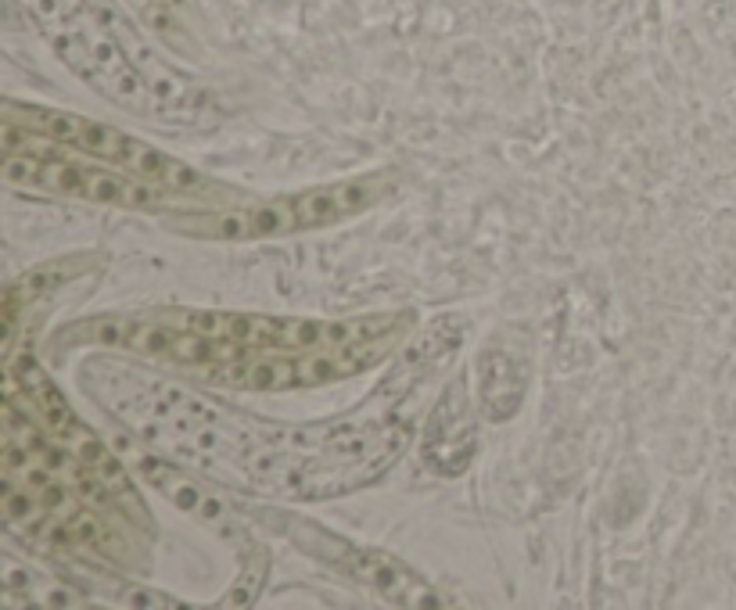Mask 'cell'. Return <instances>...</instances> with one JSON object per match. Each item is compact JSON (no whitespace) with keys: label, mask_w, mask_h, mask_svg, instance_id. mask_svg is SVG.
<instances>
[{"label":"cell","mask_w":736,"mask_h":610,"mask_svg":"<svg viewBox=\"0 0 736 610\" xmlns=\"http://www.w3.org/2000/svg\"><path fill=\"white\" fill-rule=\"evenodd\" d=\"M133 467L148 481L155 492L169 499L173 506H180L187 517L209 528L212 535H220L223 542H234L237 549V575L255 578V582H263L270 575V553L252 532V521H255V510H248L245 503H234V499L223 492V485L216 481L202 478V474L187 471L180 463H173L169 456L162 453H141V449H133Z\"/></svg>","instance_id":"9"},{"label":"cell","mask_w":736,"mask_h":610,"mask_svg":"<svg viewBox=\"0 0 736 610\" xmlns=\"http://www.w3.org/2000/svg\"><path fill=\"white\" fill-rule=\"evenodd\" d=\"M133 15L141 18L151 33H158L166 44H187V8L184 0H126Z\"/></svg>","instance_id":"13"},{"label":"cell","mask_w":736,"mask_h":610,"mask_svg":"<svg viewBox=\"0 0 736 610\" xmlns=\"http://www.w3.org/2000/svg\"><path fill=\"white\" fill-rule=\"evenodd\" d=\"M474 374H478V399H482V410L489 413V420L503 424L521 410L528 388V366L514 352L485 349L474 363Z\"/></svg>","instance_id":"12"},{"label":"cell","mask_w":736,"mask_h":610,"mask_svg":"<svg viewBox=\"0 0 736 610\" xmlns=\"http://www.w3.org/2000/svg\"><path fill=\"white\" fill-rule=\"evenodd\" d=\"M417 327L413 309L309 320L191 305H144L65 323L51 352L108 349L227 392H298L352 381L392 359Z\"/></svg>","instance_id":"2"},{"label":"cell","mask_w":736,"mask_h":610,"mask_svg":"<svg viewBox=\"0 0 736 610\" xmlns=\"http://www.w3.org/2000/svg\"><path fill=\"white\" fill-rule=\"evenodd\" d=\"M4 122H15V126L36 133V137L54 140V144L79 151V155H90L97 162H108V166L141 176L148 183H158L166 191L187 194V198L202 201L205 209H223V205L241 201L237 187L212 180V176L198 173V169L166 155V151L148 144V140L133 137L126 130H115V126H108L101 119H87V115L62 112V108L47 105H26V101H4Z\"/></svg>","instance_id":"7"},{"label":"cell","mask_w":736,"mask_h":610,"mask_svg":"<svg viewBox=\"0 0 736 610\" xmlns=\"http://www.w3.org/2000/svg\"><path fill=\"white\" fill-rule=\"evenodd\" d=\"M0 506L8 528L69 560H105L115 571L151 560V532L105 514L40 449L8 431L0 442Z\"/></svg>","instance_id":"4"},{"label":"cell","mask_w":736,"mask_h":610,"mask_svg":"<svg viewBox=\"0 0 736 610\" xmlns=\"http://www.w3.org/2000/svg\"><path fill=\"white\" fill-rule=\"evenodd\" d=\"M395 183H399L395 169H377V173L302 187V191L277 194V198L180 212V216H169L166 227L184 237H198V241H270V237L306 234V230L334 227L352 216H363L395 191Z\"/></svg>","instance_id":"6"},{"label":"cell","mask_w":736,"mask_h":610,"mask_svg":"<svg viewBox=\"0 0 736 610\" xmlns=\"http://www.w3.org/2000/svg\"><path fill=\"white\" fill-rule=\"evenodd\" d=\"M478 456V413L467 377H453L439 392L421 431V460L439 478H460Z\"/></svg>","instance_id":"10"},{"label":"cell","mask_w":736,"mask_h":610,"mask_svg":"<svg viewBox=\"0 0 736 610\" xmlns=\"http://www.w3.org/2000/svg\"><path fill=\"white\" fill-rule=\"evenodd\" d=\"M0 148H4V162H0V176L8 187L18 191L47 194V198H72V201H94V205H115V209H133V212H202V201L187 198L148 183L141 176L123 173V169L97 162L90 155L69 151L54 140L36 137V133L22 130L15 122H4L0 133Z\"/></svg>","instance_id":"5"},{"label":"cell","mask_w":736,"mask_h":610,"mask_svg":"<svg viewBox=\"0 0 736 610\" xmlns=\"http://www.w3.org/2000/svg\"><path fill=\"white\" fill-rule=\"evenodd\" d=\"M79 384L141 445L216 485L263 499L352 496L385 478L417 435V402L381 384L352 410L309 424L230 406L108 349L79 363Z\"/></svg>","instance_id":"1"},{"label":"cell","mask_w":736,"mask_h":610,"mask_svg":"<svg viewBox=\"0 0 736 610\" xmlns=\"http://www.w3.org/2000/svg\"><path fill=\"white\" fill-rule=\"evenodd\" d=\"M0 589H4V603L8 607H97L94 596H87V589L65 578H54L47 571L22 564L8 553L4 557V575H0Z\"/></svg>","instance_id":"11"},{"label":"cell","mask_w":736,"mask_h":610,"mask_svg":"<svg viewBox=\"0 0 736 610\" xmlns=\"http://www.w3.org/2000/svg\"><path fill=\"white\" fill-rule=\"evenodd\" d=\"M255 521L263 528H273V532H284L291 546L302 549L316 564L331 567L334 575L349 578L352 585H360V589L374 593L377 600L392 603V607H456V600H449L442 589H435L421 571H413L399 557H392L385 549L360 546V542L331 532L327 524L313 521V517H302L295 510H259Z\"/></svg>","instance_id":"8"},{"label":"cell","mask_w":736,"mask_h":610,"mask_svg":"<svg viewBox=\"0 0 736 610\" xmlns=\"http://www.w3.org/2000/svg\"><path fill=\"white\" fill-rule=\"evenodd\" d=\"M36 33L87 87L141 119L202 126L212 97L162 61L130 26L115 0H11Z\"/></svg>","instance_id":"3"}]
</instances>
